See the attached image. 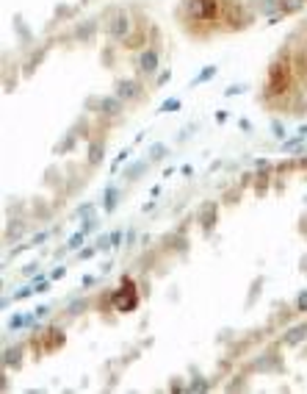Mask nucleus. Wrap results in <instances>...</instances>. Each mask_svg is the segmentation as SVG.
Segmentation results:
<instances>
[{"mask_svg": "<svg viewBox=\"0 0 307 394\" xmlns=\"http://www.w3.org/2000/svg\"><path fill=\"white\" fill-rule=\"evenodd\" d=\"M136 306H138V297H136V291H133V289H130L128 297H125V294H116V311L125 314V311H133Z\"/></svg>", "mask_w": 307, "mask_h": 394, "instance_id": "f257e3e1", "label": "nucleus"}, {"mask_svg": "<svg viewBox=\"0 0 307 394\" xmlns=\"http://www.w3.org/2000/svg\"><path fill=\"white\" fill-rule=\"evenodd\" d=\"M116 200H119V192L114 186L105 189V195H102V206H105V211H114L116 208Z\"/></svg>", "mask_w": 307, "mask_h": 394, "instance_id": "f03ea898", "label": "nucleus"}, {"mask_svg": "<svg viewBox=\"0 0 307 394\" xmlns=\"http://www.w3.org/2000/svg\"><path fill=\"white\" fill-rule=\"evenodd\" d=\"M36 319V314H17V317H11V322H9V328L11 330H19V328H25V325H31Z\"/></svg>", "mask_w": 307, "mask_h": 394, "instance_id": "7ed1b4c3", "label": "nucleus"}, {"mask_svg": "<svg viewBox=\"0 0 307 394\" xmlns=\"http://www.w3.org/2000/svg\"><path fill=\"white\" fill-rule=\"evenodd\" d=\"M213 217H216V203H208V206H205L202 211H199V222H202L205 228H211Z\"/></svg>", "mask_w": 307, "mask_h": 394, "instance_id": "20e7f679", "label": "nucleus"}, {"mask_svg": "<svg viewBox=\"0 0 307 394\" xmlns=\"http://www.w3.org/2000/svg\"><path fill=\"white\" fill-rule=\"evenodd\" d=\"M158 67V53H144L141 56V72H155Z\"/></svg>", "mask_w": 307, "mask_h": 394, "instance_id": "39448f33", "label": "nucleus"}, {"mask_svg": "<svg viewBox=\"0 0 307 394\" xmlns=\"http://www.w3.org/2000/svg\"><path fill=\"white\" fill-rule=\"evenodd\" d=\"M136 89H138L136 81H122V84L116 86V94H119V97H133V94H136Z\"/></svg>", "mask_w": 307, "mask_h": 394, "instance_id": "423d86ee", "label": "nucleus"}, {"mask_svg": "<svg viewBox=\"0 0 307 394\" xmlns=\"http://www.w3.org/2000/svg\"><path fill=\"white\" fill-rule=\"evenodd\" d=\"M302 339H307V328L305 325H302V328H293V330L285 336V344H290V347H293V344H299Z\"/></svg>", "mask_w": 307, "mask_h": 394, "instance_id": "0eeeda50", "label": "nucleus"}, {"mask_svg": "<svg viewBox=\"0 0 307 394\" xmlns=\"http://www.w3.org/2000/svg\"><path fill=\"white\" fill-rule=\"evenodd\" d=\"M122 103H119V97H108V100H102V111H108V114H119Z\"/></svg>", "mask_w": 307, "mask_h": 394, "instance_id": "6e6552de", "label": "nucleus"}, {"mask_svg": "<svg viewBox=\"0 0 307 394\" xmlns=\"http://www.w3.org/2000/svg\"><path fill=\"white\" fill-rule=\"evenodd\" d=\"M100 155H102V145L89 147V164H100Z\"/></svg>", "mask_w": 307, "mask_h": 394, "instance_id": "1a4fd4ad", "label": "nucleus"}, {"mask_svg": "<svg viewBox=\"0 0 307 394\" xmlns=\"http://www.w3.org/2000/svg\"><path fill=\"white\" fill-rule=\"evenodd\" d=\"M86 239V231H80V233H75V236H72V239H69V244H67V250H75L77 244H80V241Z\"/></svg>", "mask_w": 307, "mask_h": 394, "instance_id": "9d476101", "label": "nucleus"}, {"mask_svg": "<svg viewBox=\"0 0 307 394\" xmlns=\"http://www.w3.org/2000/svg\"><path fill=\"white\" fill-rule=\"evenodd\" d=\"M296 308L302 311V314H307V291H302V294H299V300H296Z\"/></svg>", "mask_w": 307, "mask_h": 394, "instance_id": "9b49d317", "label": "nucleus"}, {"mask_svg": "<svg viewBox=\"0 0 307 394\" xmlns=\"http://www.w3.org/2000/svg\"><path fill=\"white\" fill-rule=\"evenodd\" d=\"M163 153H166V147H163V145H155L153 150H150V161H155V158H158V155H163Z\"/></svg>", "mask_w": 307, "mask_h": 394, "instance_id": "f8f14e48", "label": "nucleus"}, {"mask_svg": "<svg viewBox=\"0 0 307 394\" xmlns=\"http://www.w3.org/2000/svg\"><path fill=\"white\" fill-rule=\"evenodd\" d=\"M213 72H216V69H213V67H208V69H205V72H202V75L196 78V84H202V81H208V78L213 75Z\"/></svg>", "mask_w": 307, "mask_h": 394, "instance_id": "ddd939ff", "label": "nucleus"}, {"mask_svg": "<svg viewBox=\"0 0 307 394\" xmlns=\"http://www.w3.org/2000/svg\"><path fill=\"white\" fill-rule=\"evenodd\" d=\"M302 6V0H282V9H296Z\"/></svg>", "mask_w": 307, "mask_h": 394, "instance_id": "4468645a", "label": "nucleus"}, {"mask_svg": "<svg viewBox=\"0 0 307 394\" xmlns=\"http://www.w3.org/2000/svg\"><path fill=\"white\" fill-rule=\"evenodd\" d=\"M34 294V289H19L17 291V300H25V297H31Z\"/></svg>", "mask_w": 307, "mask_h": 394, "instance_id": "2eb2a0df", "label": "nucleus"}, {"mask_svg": "<svg viewBox=\"0 0 307 394\" xmlns=\"http://www.w3.org/2000/svg\"><path fill=\"white\" fill-rule=\"evenodd\" d=\"M108 241H111L108 236H100V239H97V250H105L108 247Z\"/></svg>", "mask_w": 307, "mask_h": 394, "instance_id": "dca6fc26", "label": "nucleus"}, {"mask_svg": "<svg viewBox=\"0 0 307 394\" xmlns=\"http://www.w3.org/2000/svg\"><path fill=\"white\" fill-rule=\"evenodd\" d=\"M64 275H67V269H64V266H58V269L53 272V278H64Z\"/></svg>", "mask_w": 307, "mask_h": 394, "instance_id": "f3484780", "label": "nucleus"}]
</instances>
